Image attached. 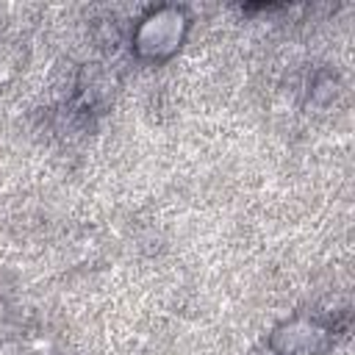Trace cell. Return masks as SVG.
<instances>
[{
	"instance_id": "1",
	"label": "cell",
	"mask_w": 355,
	"mask_h": 355,
	"mask_svg": "<svg viewBox=\"0 0 355 355\" xmlns=\"http://www.w3.org/2000/svg\"><path fill=\"white\" fill-rule=\"evenodd\" d=\"M180 36H183V17L175 8H161L144 19V25L136 33V44L144 55L161 58L180 44Z\"/></svg>"
},
{
	"instance_id": "2",
	"label": "cell",
	"mask_w": 355,
	"mask_h": 355,
	"mask_svg": "<svg viewBox=\"0 0 355 355\" xmlns=\"http://www.w3.org/2000/svg\"><path fill=\"white\" fill-rule=\"evenodd\" d=\"M319 338H322V333H319L313 324L294 322V324L283 327V330L275 336V347H277L283 355H302V352L316 349Z\"/></svg>"
}]
</instances>
